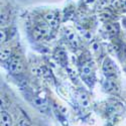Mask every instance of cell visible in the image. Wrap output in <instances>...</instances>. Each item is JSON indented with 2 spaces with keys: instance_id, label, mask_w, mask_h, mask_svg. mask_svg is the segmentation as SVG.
Segmentation results:
<instances>
[{
  "instance_id": "obj_16",
  "label": "cell",
  "mask_w": 126,
  "mask_h": 126,
  "mask_svg": "<svg viewBox=\"0 0 126 126\" xmlns=\"http://www.w3.org/2000/svg\"><path fill=\"white\" fill-rule=\"evenodd\" d=\"M60 109H61V112H62L63 114H66V113H67V109H66L65 107H63V106H61V107H60Z\"/></svg>"
},
{
  "instance_id": "obj_3",
  "label": "cell",
  "mask_w": 126,
  "mask_h": 126,
  "mask_svg": "<svg viewBox=\"0 0 126 126\" xmlns=\"http://www.w3.org/2000/svg\"><path fill=\"white\" fill-rule=\"evenodd\" d=\"M48 34V29L45 26H41V25H38L34 28V35L35 37L39 38V37H45L46 35Z\"/></svg>"
},
{
  "instance_id": "obj_5",
  "label": "cell",
  "mask_w": 126,
  "mask_h": 126,
  "mask_svg": "<svg viewBox=\"0 0 126 126\" xmlns=\"http://www.w3.org/2000/svg\"><path fill=\"white\" fill-rule=\"evenodd\" d=\"M33 104H34V106L37 107L41 112H46V111H47V103H46L43 99H40V98L34 99V100H33Z\"/></svg>"
},
{
  "instance_id": "obj_15",
  "label": "cell",
  "mask_w": 126,
  "mask_h": 126,
  "mask_svg": "<svg viewBox=\"0 0 126 126\" xmlns=\"http://www.w3.org/2000/svg\"><path fill=\"white\" fill-rule=\"evenodd\" d=\"M5 38H6L5 32H4V31H1V43H2V41H5Z\"/></svg>"
},
{
  "instance_id": "obj_9",
  "label": "cell",
  "mask_w": 126,
  "mask_h": 126,
  "mask_svg": "<svg viewBox=\"0 0 126 126\" xmlns=\"http://www.w3.org/2000/svg\"><path fill=\"white\" fill-rule=\"evenodd\" d=\"M104 86H105V89H106L107 91H115V89H116L115 83L113 81H110V80H107L106 82H105Z\"/></svg>"
},
{
  "instance_id": "obj_12",
  "label": "cell",
  "mask_w": 126,
  "mask_h": 126,
  "mask_svg": "<svg viewBox=\"0 0 126 126\" xmlns=\"http://www.w3.org/2000/svg\"><path fill=\"white\" fill-rule=\"evenodd\" d=\"M17 126H30V123L26 118H22V119L19 120Z\"/></svg>"
},
{
  "instance_id": "obj_11",
  "label": "cell",
  "mask_w": 126,
  "mask_h": 126,
  "mask_svg": "<svg viewBox=\"0 0 126 126\" xmlns=\"http://www.w3.org/2000/svg\"><path fill=\"white\" fill-rule=\"evenodd\" d=\"M91 74V68L88 66H84L82 68V75L83 76H89Z\"/></svg>"
},
{
  "instance_id": "obj_10",
  "label": "cell",
  "mask_w": 126,
  "mask_h": 126,
  "mask_svg": "<svg viewBox=\"0 0 126 126\" xmlns=\"http://www.w3.org/2000/svg\"><path fill=\"white\" fill-rule=\"evenodd\" d=\"M10 54H11V50H10L8 47H4L1 49V61H6L9 57Z\"/></svg>"
},
{
  "instance_id": "obj_6",
  "label": "cell",
  "mask_w": 126,
  "mask_h": 126,
  "mask_svg": "<svg viewBox=\"0 0 126 126\" xmlns=\"http://www.w3.org/2000/svg\"><path fill=\"white\" fill-rule=\"evenodd\" d=\"M45 18H46L47 21L49 23V25H50L51 27H56V26H57L58 21H57V18H56V16H55L54 13H47V14L45 16Z\"/></svg>"
},
{
  "instance_id": "obj_17",
  "label": "cell",
  "mask_w": 126,
  "mask_h": 126,
  "mask_svg": "<svg viewBox=\"0 0 126 126\" xmlns=\"http://www.w3.org/2000/svg\"><path fill=\"white\" fill-rule=\"evenodd\" d=\"M6 18H7V16L5 14H1V22H5Z\"/></svg>"
},
{
  "instance_id": "obj_7",
  "label": "cell",
  "mask_w": 126,
  "mask_h": 126,
  "mask_svg": "<svg viewBox=\"0 0 126 126\" xmlns=\"http://www.w3.org/2000/svg\"><path fill=\"white\" fill-rule=\"evenodd\" d=\"M79 99H80V103H81V105L83 107H88L89 106V104H90L89 103V98L87 97V95L85 93H81Z\"/></svg>"
},
{
  "instance_id": "obj_4",
  "label": "cell",
  "mask_w": 126,
  "mask_h": 126,
  "mask_svg": "<svg viewBox=\"0 0 126 126\" xmlns=\"http://www.w3.org/2000/svg\"><path fill=\"white\" fill-rule=\"evenodd\" d=\"M1 126H11V117L6 111H1Z\"/></svg>"
},
{
  "instance_id": "obj_13",
  "label": "cell",
  "mask_w": 126,
  "mask_h": 126,
  "mask_svg": "<svg viewBox=\"0 0 126 126\" xmlns=\"http://www.w3.org/2000/svg\"><path fill=\"white\" fill-rule=\"evenodd\" d=\"M105 29H106L107 31H109V32H112V31H114V30H115V27H114V26H112L111 24H107L106 26H105Z\"/></svg>"
},
{
  "instance_id": "obj_14",
  "label": "cell",
  "mask_w": 126,
  "mask_h": 126,
  "mask_svg": "<svg viewBox=\"0 0 126 126\" xmlns=\"http://www.w3.org/2000/svg\"><path fill=\"white\" fill-rule=\"evenodd\" d=\"M92 47H93V49L95 50V51H99V50H100V46H99V44H97V43H94V44L92 45Z\"/></svg>"
},
{
  "instance_id": "obj_8",
  "label": "cell",
  "mask_w": 126,
  "mask_h": 126,
  "mask_svg": "<svg viewBox=\"0 0 126 126\" xmlns=\"http://www.w3.org/2000/svg\"><path fill=\"white\" fill-rule=\"evenodd\" d=\"M67 38H68V40L70 41L71 44H73L74 46H76L77 36H76V33H75V32H73V31H68V32H67Z\"/></svg>"
},
{
  "instance_id": "obj_2",
  "label": "cell",
  "mask_w": 126,
  "mask_h": 126,
  "mask_svg": "<svg viewBox=\"0 0 126 126\" xmlns=\"http://www.w3.org/2000/svg\"><path fill=\"white\" fill-rule=\"evenodd\" d=\"M103 70L105 72V74L108 75V76H114L115 75V67L113 65V63L109 59L104 62Z\"/></svg>"
},
{
  "instance_id": "obj_1",
  "label": "cell",
  "mask_w": 126,
  "mask_h": 126,
  "mask_svg": "<svg viewBox=\"0 0 126 126\" xmlns=\"http://www.w3.org/2000/svg\"><path fill=\"white\" fill-rule=\"evenodd\" d=\"M22 63L20 61L19 58L14 57L11 59V62H10V66H9V70L12 74H19L20 72L22 71Z\"/></svg>"
}]
</instances>
